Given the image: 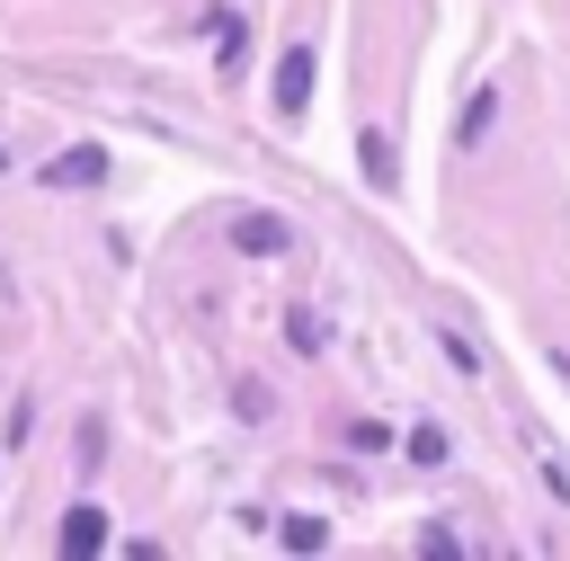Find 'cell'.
Returning <instances> with one entry per match:
<instances>
[{
	"instance_id": "cell-1",
	"label": "cell",
	"mask_w": 570,
	"mask_h": 561,
	"mask_svg": "<svg viewBox=\"0 0 570 561\" xmlns=\"http://www.w3.org/2000/svg\"><path fill=\"white\" fill-rule=\"evenodd\" d=\"M312 71H321V53H312V45H285V62H276V89H267L285 125H294V116L312 107Z\"/></svg>"
},
{
	"instance_id": "cell-2",
	"label": "cell",
	"mask_w": 570,
	"mask_h": 561,
	"mask_svg": "<svg viewBox=\"0 0 570 561\" xmlns=\"http://www.w3.org/2000/svg\"><path fill=\"white\" fill-rule=\"evenodd\" d=\"M285 240H294L285 214H240V223H232V249H240V258H276Z\"/></svg>"
},
{
	"instance_id": "cell-3",
	"label": "cell",
	"mask_w": 570,
	"mask_h": 561,
	"mask_svg": "<svg viewBox=\"0 0 570 561\" xmlns=\"http://www.w3.org/2000/svg\"><path fill=\"white\" fill-rule=\"evenodd\" d=\"M107 178V151L98 142H71L62 160H45V187H98Z\"/></svg>"
},
{
	"instance_id": "cell-4",
	"label": "cell",
	"mask_w": 570,
	"mask_h": 561,
	"mask_svg": "<svg viewBox=\"0 0 570 561\" xmlns=\"http://www.w3.org/2000/svg\"><path fill=\"white\" fill-rule=\"evenodd\" d=\"M98 543H107V508H98V499H80V508L62 516V552L80 561V552H98Z\"/></svg>"
},
{
	"instance_id": "cell-5",
	"label": "cell",
	"mask_w": 570,
	"mask_h": 561,
	"mask_svg": "<svg viewBox=\"0 0 570 561\" xmlns=\"http://www.w3.org/2000/svg\"><path fill=\"white\" fill-rule=\"evenodd\" d=\"M356 178H365V187H374V196H383V187H392V142H383V134H374V125H365V134H356Z\"/></svg>"
},
{
	"instance_id": "cell-6",
	"label": "cell",
	"mask_w": 570,
	"mask_h": 561,
	"mask_svg": "<svg viewBox=\"0 0 570 561\" xmlns=\"http://www.w3.org/2000/svg\"><path fill=\"white\" fill-rule=\"evenodd\" d=\"M490 116H499V89H472V98H463V116H454V142H481V134H490Z\"/></svg>"
},
{
	"instance_id": "cell-7",
	"label": "cell",
	"mask_w": 570,
	"mask_h": 561,
	"mask_svg": "<svg viewBox=\"0 0 570 561\" xmlns=\"http://www.w3.org/2000/svg\"><path fill=\"white\" fill-rule=\"evenodd\" d=\"M285 338H294V356H321V347H330L321 312H285Z\"/></svg>"
},
{
	"instance_id": "cell-8",
	"label": "cell",
	"mask_w": 570,
	"mask_h": 561,
	"mask_svg": "<svg viewBox=\"0 0 570 561\" xmlns=\"http://www.w3.org/2000/svg\"><path fill=\"white\" fill-rule=\"evenodd\" d=\"M276 534H285V543H294V552H321V543H330V516H285V525H276Z\"/></svg>"
},
{
	"instance_id": "cell-9",
	"label": "cell",
	"mask_w": 570,
	"mask_h": 561,
	"mask_svg": "<svg viewBox=\"0 0 570 561\" xmlns=\"http://www.w3.org/2000/svg\"><path fill=\"white\" fill-rule=\"evenodd\" d=\"M410 463H445V436L436 427H410Z\"/></svg>"
},
{
	"instance_id": "cell-10",
	"label": "cell",
	"mask_w": 570,
	"mask_h": 561,
	"mask_svg": "<svg viewBox=\"0 0 570 561\" xmlns=\"http://www.w3.org/2000/svg\"><path fill=\"white\" fill-rule=\"evenodd\" d=\"M0 169H9V151H0Z\"/></svg>"
}]
</instances>
